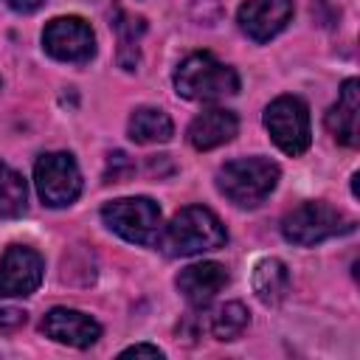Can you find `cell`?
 Returning <instances> with one entry per match:
<instances>
[{"mask_svg": "<svg viewBox=\"0 0 360 360\" xmlns=\"http://www.w3.org/2000/svg\"><path fill=\"white\" fill-rule=\"evenodd\" d=\"M174 90L188 101H219L239 90V73L214 53L197 51L177 65Z\"/></svg>", "mask_w": 360, "mask_h": 360, "instance_id": "obj_1", "label": "cell"}, {"mask_svg": "<svg viewBox=\"0 0 360 360\" xmlns=\"http://www.w3.org/2000/svg\"><path fill=\"white\" fill-rule=\"evenodd\" d=\"M228 242L225 225L205 205H188L172 217L166 233L160 236V248L169 256H197L205 250H217Z\"/></svg>", "mask_w": 360, "mask_h": 360, "instance_id": "obj_2", "label": "cell"}, {"mask_svg": "<svg viewBox=\"0 0 360 360\" xmlns=\"http://www.w3.org/2000/svg\"><path fill=\"white\" fill-rule=\"evenodd\" d=\"M281 172L267 158H236L219 166L217 172V188L222 197H228L239 208H256L270 197L276 188Z\"/></svg>", "mask_w": 360, "mask_h": 360, "instance_id": "obj_3", "label": "cell"}, {"mask_svg": "<svg viewBox=\"0 0 360 360\" xmlns=\"http://www.w3.org/2000/svg\"><path fill=\"white\" fill-rule=\"evenodd\" d=\"M104 225L121 239L143 248H158L163 236L160 208L149 197H121L101 208Z\"/></svg>", "mask_w": 360, "mask_h": 360, "instance_id": "obj_4", "label": "cell"}, {"mask_svg": "<svg viewBox=\"0 0 360 360\" xmlns=\"http://www.w3.org/2000/svg\"><path fill=\"white\" fill-rule=\"evenodd\" d=\"M352 231V219L332 208L329 202H321V200H312V202H301L298 208H292L284 219H281V233L290 245H298V248H312V245H321L338 233H346Z\"/></svg>", "mask_w": 360, "mask_h": 360, "instance_id": "obj_5", "label": "cell"}, {"mask_svg": "<svg viewBox=\"0 0 360 360\" xmlns=\"http://www.w3.org/2000/svg\"><path fill=\"white\" fill-rule=\"evenodd\" d=\"M264 129L270 132L273 143L290 155L298 158L309 149L312 129H309V110L298 96H278L264 110Z\"/></svg>", "mask_w": 360, "mask_h": 360, "instance_id": "obj_6", "label": "cell"}, {"mask_svg": "<svg viewBox=\"0 0 360 360\" xmlns=\"http://www.w3.org/2000/svg\"><path fill=\"white\" fill-rule=\"evenodd\" d=\"M37 194L51 208H65L82 194V172L70 152H48L34 163Z\"/></svg>", "mask_w": 360, "mask_h": 360, "instance_id": "obj_7", "label": "cell"}, {"mask_svg": "<svg viewBox=\"0 0 360 360\" xmlns=\"http://www.w3.org/2000/svg\"><path fill=\"white\" fill-rule=\"evenodd\" d=\"M42 48L59 62L84 65L96 56V34L82 17H56L42 31Z\"/></svg>", "mask_w": 360, "mask_h": 360, "instance_id": "obj_8", "label": "cell"}, {"mask_svg": "<svg viewBox=\"0 0 360 360\" xmlns=\"http://www.w3.org/2000/svg\"><path fill=\"white\" fill-rule=\"evenodd\" d=\"M45 262L34 248L8 245L0 259V298H20L37 292L42 284Z\"/></svg>", "mask_w": 360, "mask_h": 360, "instance_id": "obj_9", "label": "cell"}, {"mask_svg": "<svg viewBox=\"0 0 360 360\" xmlns=\"http://www.w3.org/2000/svg\"><path fill=\"white\" fill-rule=\"evenodd\" d=\"M292 20V0H245L236 22L253 42H270Z\"/></svg>", "mask_w": 360, "mask_h": 360, "instance_id": "obj_10", "label": "cell"}, {"mask_svg": "<svg viewBox=\"0 0 360 360\" xmlns=\"http://www.w3.org/2000/svg\"><path fill=\"white\" fill-rule=\"evenodd\" d=\"M42 332L45 338L73 346V349H90L101 338V323L90 318L87 312L68 309V307H53L42 318Z\"/></svg>", "mask_w": 360, "mask_h": 360, "instance_id": "obj_11", "label": "cell"}, {"mask_svg": "<svg viewBox=\"0 0 360 360\" xmlns=\"http://www.w3.org/2000/svg\"><path fill=\"white\" fill-rule=\"evenodd\" d=\"M180 295L191 307H205L214 301V295L228 284V270L219 262H197L177 273L174 278Z\"/></svg>", "mask_w": 360, "mask_h": 360, "instance_id": "obj_12", "label": "cell"}, {"mask_svg": "<svg viewBox=\"0 0 360 360\" xmlns=\"http://www.w3.org/2000/svg\"><path fill=\"white\" fill-rule=\"evenodd\" d=\"M326 129L343 146L354 149L360 143V82L357 79L343 82L338 101L326 112Z\"/></svg>", "mask_w": 360, "mask_h": 360, "instance_id": "obj_13", "label": "cell"}, {"mask_svg": "<svg viewBox=\"0 0 360 360\" xmlns=\"http://www.w3.org/2000/svg\"><path fill=\"white\" fill-rule=\"evenodd\" d=\"M236 132H239L236 112H231L225 107H211L188 124V143L200 152H208V149H217V146L233 141Z\"/></svg>", "mask_w": 360, "mask_h": 360, "instance_id": "obj_14", "label": "cell"}, {"mask_svg": "<svg viewBox=\"0 0 360 360\" xmlns=\"http://www.w3.org/2000/svg\"><path fill=\"white\" fill-rule=\"evenodd\" d=\"M250 284H253V292L256 298L264 304V307H276L287 298V290H290V270L281 259L276 256H267L262 262H256L253 267V276H250Z\"/></svg>", "mask_w": 360, "mask_h": 360, "instance_id": "obj_15", "label": "cell"}, {"mask_svg": "<svg viewBox=\"0 0 360 360\" xmlns=\"http://www.w3.org/2000/svg\"><path fill=\"white\" fill-rule=\"evenodd\" d=\"M127 135L135 143H166L174 135V124L160 107H138L129 115Z\"/></svg>", "mask_w": 360, "mask_h": 360, "instance_id": "obj_16", "label": "cell"}, {"mask_svg": "<svg viewBox=\"0 0 360 360\" xmlns=\"http://www.w3.org/2000/svg\"><path fill=\"white\" fill-rule=\"evenodd\" d=\"M115 31H118V65L124 70H135L138 68V42L146 31V20L135 17L124 8H115V20H112Z\"/></svg>", "mask_w": 360, "mask_h": 360, "instance_id": "obj_17", "label": "cell"}, {"mask_svg": "<svg viewBox=\"0 0 360 360\" xmlns=\"http://www.w3.org/2000/svg\"><path fill=\"white\" fill-rule=\"evenodd\" d=\"M28 208V186L20 172L0 160V217L14 219L22 217Z\"/></svg>", "mask_w": 360, "mask_h": 360, "instance_id": "obj_18", "label": "cell"}, {"mask_svg": "<svg viewBox=\"0 0 360 360\" xmlns=\"http://www.w3.org/2000/svg\"><path fill=\"white\" fill-rule=\"evenodd\" d=\"M248 321H250V312L245 309V304L228 301V304H222V307L211 315L208 329H211V335H214L217 340H236V338L245 332Z\"/></svg>", "mask_w": 360, "mask_h": 360, "instance_id": "obj_19", "label": "cell"}, {"mask_svg": "<svg viewBox=\"0 0 360 360\" xmlns=\"http://www.w3.org/2000/svg\"><path fill=\"white\" fill-rule=\"evenodd\" d=\"M135 172V163L127 152L115 149L107 155V169H104V183H124L127 177H132Z\"/></svg>", "mask_w": 360, "mask_h": 360, "instance_id": "obj_20", "label": "cell"}, {"mask_svg": "<svg viewBox=\"0 0 360 360\" xmlns=\"http://www.w3.org/2000/svg\"><path fill=\"white\" fill-rule=\"evenodd\" d=\"M25 321H28V318H25V312H22V309H17V307H6V309H0V332L20 329Z\"/></svg>", "mask_w": 360, "mask_h": 360, "instance_id": "obj_21", "label": "cell"}, {"mask_svg": "<svg viewBox=\"0 0 360 360\" xmlns=\"http://www.w3.org/2000/svg\"><path fill=\"white\" fill-rule=\"evenodd\" d=\"M121 357H163V349H158L152 343H135V346L124 349Z\"/></svg>", "mask_w": 360, "mask_h": 360, "instance_id": "obj_22", "label": "cell"}, {"mask_svg": "<svg viewBox=\"0 0 360 360\" xmlns=\"http://www.w3.org/2000/svg\"><path fill=\"white\" fill-rule=\"evenodd\" d=\"M6 3H8L14 11H20V14H31V11H37L45 0H6Z\"/></svg>", "mask_w": 360, "mask_h": 360, "instance_id": "obj_23", "label": "cell"}]
</instances>
